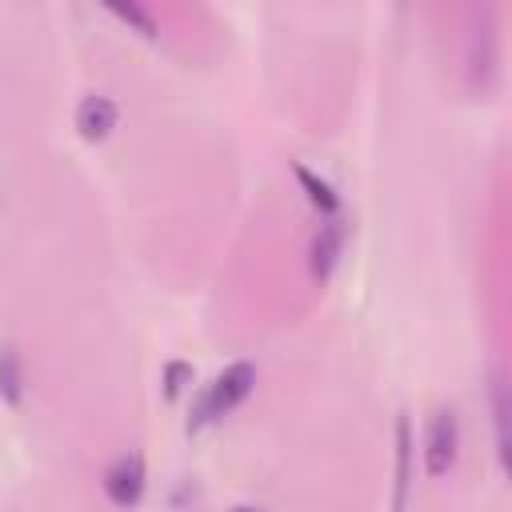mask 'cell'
<instances>
[{
  "label": "cell",
  "instance_id": "obj_1",
  "mask_svg": "<svg viewBox=\"0 0 512 512\" xmlns=\"http://www.w3.org/2000/svg\"><path fill=\"white\" fill-rule=\"evenodd\" d=\"M252 384H256V368H252L248 360H236V364H232V368H224V372L208 384V392L196 400L192 424H208V420H216V416L232 412V408L252 392Z\"/></svg>",
  "mask_w": 512,
  "mask_h": 512
},
{
  "label": "cell",
  "instance_id": "obj_2",
  "mask_svg": "<svg viewBox=\"0 0 512 512\" xmlns=\"http://www.w3.org/2000/svg\"><path fill=\"white\" fill-rule=\"evenodd\" d=\"M456 444H460L456 412L440 408L436 420L428 424V440H424V468H428V476H444L456 464Z\"/></svg>",
  "mask_w": 512,
  "mask_h": 512
},
{
  "label": "cell",
  "instance_id": "obj_3",
  "mask_svg": "<svg viewBox=\"0 0 512 512\" xmlns=\"http://www.w3.org/2000/svg\"><path fill=\"white\" fill-rule=\"evenodd\" d=\"M104 492H108V500L120 504V508L136 504L140 492H144V460H140L136 452L116 456V460L108 464V472H104Z\"/></svg>",
  "mask_w": 512,
  "mask_h": 512
},
{
  "label": "cell",
  "instance_id": "obj_4",
  "mask_svg": "<svg viewBox=\"0 0 512 512\" xmlns=\"http://www.w3.org/2000/svg\"><path fill=\"white\" fill-rule=\"evenodd\" d=\"M116 124V104L108 96H84L80 108H76V128L88 136V140H100L108 136Z\"/></svg>",
  "mask_w": 512,
  "mask_h": 512
},
{
  "label": "cell",
  "instance_id": "obj_5",
  "mask_svg": "<svg viewBox=\"0 0 512 512\" xmlns=\"http://www.w3.org/2000/svg\"><path fill=\"white\" fill-rule=\"evenodd\" d=\"M340 244H344V220L332 216L328 224H320V232L312 240V276H328L332 272V264L340 256Z\"/></svg>",
  "mask_w": 512,
  "mask_h": 512
},
{
  "label": "cell",
  "instance_id": "obj_6",
  "mask_svg": "<svg viewBox=\"0 0 512 512\" xmlns=\"http://www.w3.org/2000/svg\"><path fill=\"white\" fill-rule=\"evenodd\" d=\"M0 396L8 404L24 400V364H20L16 344H0Z\"/></svg>",
  "mask_w": 512,
  "mask_h": 512
},
{
  "label": "cell",
  "instance_id": "obj_7",
  "mask_svg": "<svg viewBox=\"0 0 512 512\" xmlns=\"http://www.w3.org/2000/svg\"><path fill=\"white\" fill-rule=\"evenodd\" d=\"M488 396H492V420H496V456L504 464V456H508V396H504V372L500 368H492Z\"/></svg>",
  "mask_w": 512,
  "mask_h": 512
},
{
  "label": "cell",
  "instance_id": "obj_8",
  "mask_svg": "<svg viewBox=\"0 0 512 512\" xmlns=\"http://www.w3.org/2000/svg\"><path fill=\"white\" fill-rule=\"evenodd\" d=\"M408 452H412V432L408 420H396V492H392V512H404L408 500Z\"/></svg>",
  "mask_w": 512,
  "mask_h": 512
},
{
  "label": "cell",
  "instance_id": "obj_9",
  "mask_svg": "<svg viewBox=\"0 0 512 512\" xmlns=\"http://www.w3.org/2000/svg\"><path fill=\"white\" fill-rule=\"evenodd\" d=\"M296 176H300V184L308 188L312 204H320L324 212H336V204H340V200H336V192H332V184H328V180H316V176H312L304 164H296Z\"/></svg>",
  "mask_w": 512,
  "mask_h": 512
},
{
  "label": "cell",
  "instance_id": "obj_10",
  "mask_svg": "<svg viewBox=\"0 0 512 512\" xmlns=\"http://www.w3.org/2000/svg\"><path fill=\"white\" fill-rule=\"evenodd\" d=\"M108 8H112L116 16H124V20H132V24H140L144 32H156V20H152L140 4H108Z\"/></svg>",
  "mask_w": 512,
  "mask_h": 512
},
{
  "label": "cell",
  "instance_id": "obj_11",
  "mask_svg": "<svg viewBox=\"0 0 512 512\" xmlns=\"http://www.w3.org/2000/svg\"><path fill=\"white\" fill-rule=\"evenodd\" d=\"M188 376H192V368H188V364H168V392L176 396V392L184 388V380H188Z\"/></svg>",
  "mask_w": 512,
  "mask_h": 512
},
{
  "label": "cell",
  "instance_id": "obj_12",
  "mask_svg": "<svg viewBox=\"0 0 512 512\" xmlns=\"http://www.w3.org/2000/svg\"><path fill=\"white\" fill-rule=\"evenodd\" d=\"M232 512H260V508H232Z\"/></svg>",
  "mask_w": 512,
  "mask_h": 512
}]
</instances>
